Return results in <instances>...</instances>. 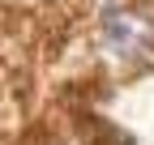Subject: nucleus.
<instances>
[{
  "mask_svg": "<svg viewBox=\"0 0 154 145\" xmlns=\"http://www.w3.org/2000/svg\"><path fill=\"white\" fill-rule=\"evenodd\" d=\"M103 39H107L111 51H120L124 60H141L154 47V30L137 13H128V9H107L103 13Z\"/></svg>",
  "mask_w": 154,
  "mask_h": 145,
  "instance_id": "1",
  "label": "nucleus"
}]
</instances>
